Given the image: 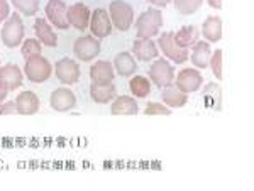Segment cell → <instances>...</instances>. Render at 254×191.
<instances>
[{
	"mask_svg": "<svg viewBox=\"0 0 254 191\" xmlns=\"http://www.w3.org/2000/svg\"><path fill=\"white\" fill-rule=\"evenodd\" d=\"M51 108H55L56 112H69L71 108H75L76 105V96L69 88H56L51 93V98H49Z\"/></svg>",
	"mask_w": 254,
	"mask_h": 191,
	"instance_id": "cell-13",
	"label": "cell"
},
{
	"mask_svg": "<svg viewBox=\"0 0 254 191\" xmlns=\"http://www.w3.org/2000/svg\"><path fill=\"white\" fill-rule=\"evenodd\" d=\"M147 2L153 3V5H156V7H166L171 0H147Z\"/></svg>",
	"mask_w": 254,
	"mask_h": 191,
	"instance_id": "cell-37",
	"label": "cell"
},
{
	"mask_svg": "<svg viewBox=\"0 0 254 191\" xmlns=\"http://www.w3.org/2000/svg\"><path fill=\"white\" fill-rule=\"evenodd\" d=\"M41 108V101L34 92H22L15 98V112L19 115H34Z\"/></svg>",
	"mask_w": 254,
	"mask_h": 191,
	"instance_id": "cell-14",
	"label": "cell"
},
{
	"mask_svg": "<svg viewBox=\"0 0 254 191\" xmlns=\"http://www.w3.org/2000/svg\"><path fill=\"white\" fill-rule=\"evenodd\" d=\"M73 52L80 61H92L100 54V41L93 36H81L73 44Z\"/></svg>",
	"mask_w": 254,
	"mask_h": 191,
	"instance_id": "cell-8",
	"label": "cell"
},
{
	"mask_svg": "<svg viewBox=\"0 0 254 191\" xmlns=\"http://www.w3.org/2000/svg\"><path fill=\"white\" fill-rule=\"evenodd\" d=\"M158 46L163 54H165L168 59L175 61L176 64H183L190 58V51L182 49V48L175 43V32H165L163 36H159Z\"/></svg>",
	"mask_w": 254,
	"mask_h": 191,
	"instance_id": "cell-6",
	"label": "cell"
},
{
	"mask_svg": "<svg viewBox=\"0 0 254 191\" xmlns=\"http://www.w3.org/2000/svg\"><path fill=\"white\" fill-rule=\"evenodd\" d=\"M202 36L207 43H219L222 39V19L219 15H210L202 26Z\"/></svg>",
	"mask_w": 254,
	"mask_h": 191,
	"instance_id": "cell-23",
	"label": "cell"
},
{
	"mask_svg": "<svg viewBox=\"0 0 254 191\" xmlns=\"http://www.w3.org/2000/svg\"><path fill=\"white\" fill-rule=\"evenodd\" d=\"M222 54H224L222 49L214 51L210 56V63H208V66L212 68V73H214L217 81H222V78H224V75H222Z\"/></svg>",
	"mask_w": 254,
	"mask_h": 191,
	"instance_id": "cell-30",
	"label": "cell"
},
{
	"mask_svg": "<svg viewBox=\"0 0 254 191\" xmlns=\"http://www.w3.org/2000/svg\"><path fill=\"white\" fill-rule=\"evenodd\" d=\"M137 112L139 107L136 100L127 95L116 96L112 101V107H110V113L112 115H137Z\"/></svg>",
	"mask_w": 254,
	"mask_h": 191,
	"instance_id": "cell-22",
	"label": "cell"
},
{
	"mask_svg": "<svg viewBox=\"0 0 254 191\" xmlns=\"http://www.w3.org/2000/svg\"><path fill=\"white\" fill-rule=\"evenodd\" d=\"M34 32H36V38H38V41L43 46L56 48V44H58V36L55 34V31H53V27L49 26V22L46 19H43V17L36 19Z\"/></svg>",
	"mask_w": 254,
	"mask_h": 191,
	"instance_id": "cell-19",
	"label": "cell"
},
{
	"mask_svg": "<svg viewBox=\"0 0 254 191\" xmlns=\"http://www.w3.org/2000/svg\"><path fill=\"white\" fill-rule=\"evenodd\" d=\"M90 17H92V12L85 3H73V5L68 7V22L69 26H73L78 31H85L88 29L90 26Z\"/></svg>",
	"mask_w": 254,
	"mask_h": 191,
	"instance_id": "cell-12",
	"label": "cell"
},
{
	"mask_svg": "<svg viewBox=\"0 0 254 191\" xmlns=\"http://www.w3.org/2000/svg\"><path fill=\"white\" fill-rule=\"evenodd\" d=\"M149 78L158 88H166L175 83V68L170 61L156 58L149 68Z\"/></svg>",
	"mask_w": 254,
	"mask_h": 191,
	"instance_id": "cell-5",
	"label": "cell"
},
{
	"mask_svg": "<svg viewBox=\"0 0 254 191\" xmlns=\"http://www.w3.org/2000/svg\"><path fill=\"white\" fill-rule=\"evenodd\" d=\"M173 3L178 14L191 15L203 5V0H173Z\"/></svg>",
	"mask_w": 254,
	"mask_h": 191,
	"instance_id": "cell-28",
	"label": "cell"
},
{
	"mask_svg": "<svg viewBox=\"0 0 254 191\" xmlns=\"http://www.w3.org/2000/svg\"><path fill=\"white\" fill-rule=\"evenodd\" d=\"M55 73L56 78H58L63 85H75L80 81L81 71L80 66L75 59L71 58H63L55 64Z\"/></svg>",
	"mask_w": 254,
	"mask_h": 191,
	"instance_id": "cell-9",
	"label": "cell"
},
{
	"mask_svg": "<svg viewBox=\"0 0 254 191\" xmlns=\"http://www.w3.org/2000/svg\"><path fill=\"white\" fill-rule=\"evenodd\" d=\"M41 52V43L38 39H26L22 41V56L24 59H29L32 56H39Z\"/></svg>",
	"mask_w": 254,
	"mask_h": 191,
	"instance_id": "cell-31",
	"label": "cell"
},
{
	"mask_svg": "<svg viewBox=\"0 0 254 191\" xmlns=\"http://www.w3.org/2000/svg\"><path fill=\"white\" fill-rule=\"evenodd\" d=\"M144 113L146 115H171V108L166 107V105L163 103H158V101H151V103L146 105L144 108Z\"/></svg>",
	"mask_w": 254,
	"mask_h": 191,
	"instance_id": "cell-32",
	"label": "cell"
},
{
	"mask_svg": "<svg viewBox=\"0 0 254 191\" xmlns=\"http://www.w3.org/2000/svg\"><path fill=\"white\" fill-rule=\"evenodd\" d=\"M46 17L49 22L53 24L58 29H68L69 22H68V7L63 0H49L46 3Z\"/></svg>",
	"mask_w": 254,
	"mask_h": 191,
	"instance_id": "cell-11",
	"label": "cell"
},
{
	"mask_svg": "<svg viewBox=\"0 0 254 191\" xmlns=\"http://www.w3.org/2000/svg\"><path fill=\"white\" fill-rule=\"evenodd\" d=\"M7 93H9V87H7V83L3 81L2 78H0V105L5 101L7 98Z\"/></svg>",
	"mask_w": 254,
	"mask_h": 191,
	"instance_id": "cell-35",
	"label": "cell"
},
{
	"mask_svg": "<svg viewBox=\"0 0 254 191\" xmlns=\"http://www.w3.org/2000/svg\"><path fill=\"white\" fill-rule=\"evenodd\" d=\"M193 49H191V63L196 70H205L208 68V63H210V56H212V49H210V43L207 41H196L193 44Z\"/></svg>",
	"mask_w": 254,
	"mask_h": 191,
	"instance_id": "cell-16",
	"label": "cell"
},
{
	"mask_svg": "<svg viewBox=\"0 0 254 191\" xmlns=\"http://www.w3.org/2000/svg\"><path fill=\"white\" fill-rule=\"evenodd\" d=\"M0 68H2V66H0Z\"/></svg>",
	"mask_w": 254,
	"mask_h": 191,
	"instance_id": "cell-38",
	"label": "cell"
},
{
	"mask_svg": "<svg viewBox=\"0 0 254 191\" xmlns=\"http://www.w3.org/2000/svg\"><path fill=\"white\" fill-rule=\"evenodd\" d=\"M207 3L212 7V9H215V10L222 9V0H207Z\"/></svg>",
	"mask_w": 254,
	"mask_h": 191,
	"instance_id": "cell-36",
	"label": "cell"
},
{
	"mask_svg": "<svg viewBox=\"0 0 254 191\" xmlns=\"http://www.w3.org/2000/svg\"><path fill=\"white\" fill-rule=\"evenodd\" d=\"M109 17L116 29L126 32L134 22V9L124 0H112L109 7Z\"/></svg>",
	"mask_w": 254,
	"mask_h": 191,
	"instance_id": "cell-2",
	"label": "cell"
},
{
	"mask_svg": "<svg viewBox=\"0 0 254 191\" xmlns=\"http://www.w3.org/2000/svg\"><path fill=\"white\" fill-rule=\"evenodd\" d=\"M53 73L51 63L43 58V56H32V58L26 59V66H24V75L31 83H44L49 80Z\"/></svg>",
	"mask_w": 254,
	"mask_h": 191,
	"instance_id": "cell-3",
	"label": "cell"
},
{
	"mask_svg": "<svg viewBox=\"0 0 254 191\" xmlns=\"http://www.w3.org/2000/svg\"><path fill=\"white\" fill-rule=\"evenodd\" d=\"M112 66H114V71H117L122 78H129V76H132L137 70V64H136L134 56L126 51L119 52L116 56V59H114Z\"/></svg>",
	"mask_w": 254,
	"mask_h": 191,
	"instance_id": "cell-20",
	"label": "cell"
},
{
	"mask_svg": "<svg viewBox=\"0 0 254 191\" xmlns=\"http://www.w3.org/2000/svg\"><path fill=\"white\" fill-rule=\"evenodd\" d=\"M90 31L92 36L97 39L109 38L112 34V22H110L109 12L105 9H95L92 12V17H90Z\"/></svg>",
	"mask_w": 254,
	"mask_h": 191,
	"instance_id": "cell-10",
	"label": "cell"
},
{
	"mask_svg": "<svg viewBox=\"0 0 254 191\" xmlns=\"http://www.w3.org/2000/svg\"><path fill=\"white\" fill-rule=\"evenodd\" d=\"M132 54L136 56V59L147 63V61H151V59H156L159 56V51H158V46L154 44V41L137 38V41H134V44H132Z\"/></svg>",
	"mask_w": 254,
	"mask_h": 191,
	"instance_id": "cell-17",
	"label": "cell"
},
{
	"mask_svg": "<svg viewBox=\"0 0 254 191\" xmlns=\"http://www.w3.org/2000/svg\"><path fill=\"white\" fill-rule=\"evenodd\" d=\"M200 31L196 26H183L182 29L175 34V43L178 44L182 49H190L191 46L198 41Z\"/></svg>",
	"mask_w": 254,
	"mask_h": 191,
	"instance_id": "cell-25",
	"label": "cell"
},
{
	"mask_svg": "<svg viewBox=\"0 0 254 191\" xmlns=\"http://www.w3.org/2000/svg\"><path fill=\"white\" fill-rule=\"evenodd\" d=\"M129 90L137 98H146L151 95V81L146 76H132L129 81Z\"/></svg>",
	"mask_w": 254,
	"mask_h": 191,
	"instance_id": "cell-27",
	"label": "cell"
},
{
	"mask_svg": "<svg viewBox=\"0 0 254 191\" xmlns=\"http://www.w3.org/2000/svg\"><path fill=\"white\" fill-rule=\"evenodd\" d=\"M114 75H116V71H114V66L109 61H97L95 64L90 66V78H92V83H98V85L112 83Z\"/></svg>",
	"mask_w": 254,
	"mask_h": 191,
	"instance_id": "cell-18",
	"label": "cell"
},
{
	"mask_svg": "<svg viewBox=\"0 0 254 191\" xmlns=\"http://www.w3.org/2000/svg\"><path fill=\"white\" fill-rule=\"evenodd\" d=\"M15 112V101H3L0 105V115H10Z\"/></svg>",
	"mask_w": 254,
	"mask_h": 191,
	"instance_id": "cell-33",
	"label": "cell"
},
{
	"mask_svg": "<svg viewBox=\"0 0 254 191\" xmlns=\"http://www.w3.org/2000/svg\"><path fill=\"white\" fill-rule=\"evenodd\" d=\"M203 107L210 110H222V87L215 81H210L203 87Z\"/></svg>",
	"mask_w": 254,
	"mask_h": 191,
	"instance_id": "cell-15",
	"label": "cell"
},
{
	"mask_svg": "<svg viewBox=\"0 0 254 191\" xmlns=\"http://www.w3.org/2000/svg\"><path fill=\"white\" fill-rule=\"evenodd\" d=\"M12 3L26 17H32L39 10V0H12Z\"/></svg>",
	"mask_w": 254,
	"mask_h": 191,
	"instance_id": "cell-29",
	"label": "cell"
},
{
	"mask_svg": "<svg viewBox=\"0 0 254 191\" xmlns=\"http://www.w3.org/2000/svg\"><path fill=\"white\" fill-rule=\"evenodd\" d=\"M163 103L166 105V107L170 108H180L183 107V105H187L188 101V95L183 92H180L176 87H166L165 90H163Z\"/></svg>",
	"mask_w": 254,
	"mask_h": 191,
	"instance_id": "cell-26",
	"label": "cell"
},
{
	"mask_svg": "<svg viewBox=\"0 0 254 191\" xmlns=\"http://www.w3.org/2000/svg\"><path fill=\"white\" fill-rule=\"evenodd\" d=\"M10 15V7L7 3V0H0V20L7 19Z\"/></svg>",
	"mask_w": 254,
	"mask_h": 191,
	"instance_id": "cell-34",
	"label": "cell"
},
{
	"mask_svg": "<svg viewBox=\"0 0 254 191\" xmlns=\"http://www.w3.org/2000/svg\"><path fill=\"white\" fill-rule=\"evenodd\" d=\"M24 22L19 14H12L2 27V43L7 48H17L24 41Z\"/></svg>",
	"mask_w": 254,
	"mask_h": 191,
	"instance_id": "cell-4",
	"label": "cell"
},
{
	"mask_svg": "<svg viewBox=\"0 0 254 191\" xmlns=\"http://www.w3.org/2000/svg\"><path fill=\"white\" fill-rule=\"evenodd\" d=\"M163 27V14L158 9H149L142 12L136 19V36L139 39H151L158 36Z\"/></svg>",
	"mask_w": 254,
	"mask_h": 191,
	"instance_id": "cell-1",
	"label": "cell"
},
{
	"mask_svg": "<svg viewBox=\"0 0 254 191\" xmlns=\"http://www.w3.org/2000/svg\"><path fill=\"white\" fill-rule=\"evenodd\" d=\"M176 88L183 93H193L203 85V75L196 68H183L176 75Z\"/></svg>",
	"mask_w": 254,
	"mask_h": 191,
	"instance_id": "cell-7",
	"label": "cell"
},
{
	"mask_svg": "<svg viewBox=\"0 0 254 191\" xmlns=\"http://www.w3.org/2000/svg\"><path fill=\"white\" fill-rule=\"evenodd\" d=\"M0 78L7 83V87H9V92H14L17 90L20 85L24 83L22 81V71L19 70L17 64H5V66L0 68Z\"/></svg>",
	"mask_w": 254,
	"mask_h": 191,
	"instance_id": "cell-24",
	"label": "cell"
},
{
	"mask_svg": "<svg viewBox=\"0 0 254 191\" xmlns=\"http://www.w3.org/2000/svg\"><path fill=\"white\" fill-rule=\"evenodd\" d=\"M117 96V90L114 83H105V85H98L92 83L90 85V98L95 103H109Z\"/></svg>",
	"mask_w": 254,
	"mask_h": 191,
	"instance_id": "cell-21",
	"label": "cell"
}]
</instances>
